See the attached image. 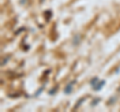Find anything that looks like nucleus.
Here are the masks:
<instances>
[{
    "label": "nucleus",
    "instance_id": "obj_3",
    "mask_svg": "<svg viewBox=\"0 0 120 112\" xmlns=\"http://www.w3.org/2000/svg\"><path fill=\"white\" fill-rule=\"evenodd\" d=\"M71 90H72V87H71V85H67L66 88H65V90H64V92L67 94V93H70Z\"/></svg>",
    "mask_w": 120,
    "mask_h": 112
},
{
    "label": "nucleus",
    "instance_id": "obj_2",
    "mask_svg": "<svg viewBox=\"0 0 120 112\" xmlns=\"http://www.w3.org/2000/svg\"><path fill=\"white\" fill-rule=\"evenodd\" d=\"M98 81H99V79H98V78H97V77H95V78H93V79L91 80V82H90V83H91V85H92L93 87H94L95 85H96V83H97V82H98Z\"/></svg>",
    "mask_w": 120,
    "mask_h": 112
},
{
    "label": "nucleus",
    "instance_id": "obj_1",
    "mask_svg": "<svg viewBox=\"0 0 120 112\" xmlns=\"http://www.w3.org/2000/svg\"><path fill=\"white\" fill-rule=\"evenodd\" d=\"M104 84H105V81H104V80H102L101 82H99L98 84H96L93 88H94V90H95V91H98V90H100V89L102 88V86H103Z\"/></svg>",
    "mask_w": 120,
    "mask_h": 112
}]
</instances>
